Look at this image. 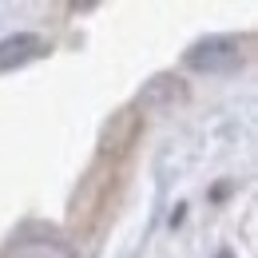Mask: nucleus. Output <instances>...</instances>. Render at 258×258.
I'll use <instances>...</instances> for the list:
<instances>
[{
	"instance_id": "nucleus-1",
	"label": "nucleus",
	"mask_w": 258,
	"mask_h": 258,
	"mask_svg": "<svg viewBox=\"0 0 258 258\" xmlns=\"http://www.w3.org/2000/svg\"><path fill=\"white\" fill-rule=\"evenodd\" d=\"M230 40H203L187 52V64L199 72H219V68H234L238 64V52H223Z\"/></svg>"
},
{
	"instance_id": "nucleus-2",
	"label": "nucleus",
	"mask_w": 258,
	"mask_h": 258,
	"mask_svg": "<svg viewBox=\"0 0 258 258\" xmlns=\"http://www.w3.org/2000/svg\"><path fill=\"white\" fill-rule=\"evenodd\" d=\"M40 52H44V40L40 36H32V32L8 36V40H0V72H8V68H16V64H28Z\"/></svg>"
},
{
	"instance_id": "nucleus-3",
	"label": "nucleus",
	"mask_w": 258,
	"mask_h": 258,
	"mask_svg": "<svg viewBox=\"0 0 258 258\" xmlns=\"http://www.w3.org/2000/svg\"><path fill=\"white\" fill-rule=\"evenodd\" d=\"M219 258H234V254H226V250H223V254H219Z\"/></svg>"
}]
</instances>
